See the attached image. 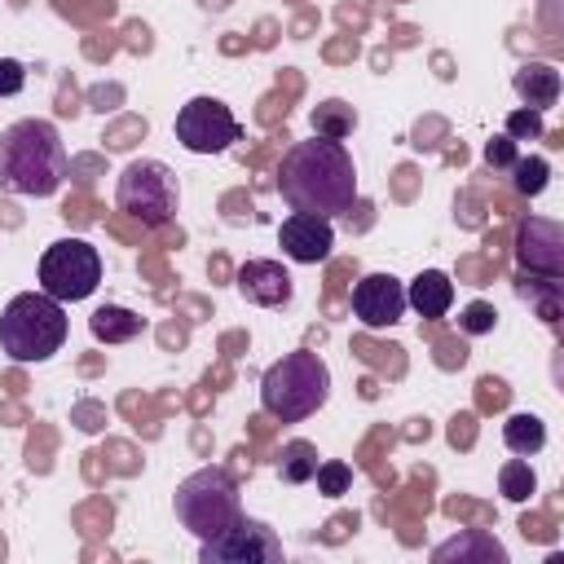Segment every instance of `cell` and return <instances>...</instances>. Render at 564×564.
<instances>
[{"label": "cell", "instance_id": "obj_1", "mask_svg": "<svg viewBox=\"0 0 564 564\" xmlns=\"http://www.w3.org/2000/svg\"><path fill=\"white\" fill-rule=\"evenodd\" d=\"M278 194L291 212H313V216H339L357 203V163L344 141L330 137H308L295 141L282 154L278 167Z\"/></svg>", "mask_w": 564, "mask_h": 564}, {"label": "cell", "instance_id": "obj_2", "mask_svg": "<svg viewBox=\"0 0 564 564\" xmlns=\"http://www.w3.org/2000/svg\"><path fill=\"white\" fill-rule=\"evenodd\" d=\"M70 154L48 119H18L0 132V189L18 198H48L62 189Z\"/></svg>", "mask_w": 564, "mask_h": 564}, {"label": "cell", "instance_id": "obj_3", "mask_svg": "<svg viewBox=\"0 0 564 564\" xmlns=\"http://www.w3.org/2000/svg\"><path fill=\"white\" fill-rule=\"evenodd\" d=\"M326 397H330V366L308 348L282 352L260 375V405L278 423H304L326 405Z\"/></svg>", "mask_w": 564, "mask_h": 564}, {"label": "cell", "instance_id": "obj_4", "mask_svg": "<svg viewBox=\"0 0 564 564\" xmlns=\"http://www.w3.org/2000/svg\"><path fill=\"white\" fill-rule=\"evenodd\" d=\"M66 344V308L44 291H22L0 313V352L18 366L48 361Z\"/></svg>", "mask_w": 564, "mask_h": 564}, {"label": "cell", "instance_id": "obj_5", "mask_svg": "<svg viewBox=\"0 0 564 564\" xmlns=\"http://www.w3.org/2000/svg\"><path fill=\"white\" fill-rule=\"evenodd\" d=\"M176 520L185 533H194L198 542L216 538L220 529H229L238 516H242V502H238V485L225 467H198L189 471L181 485H176Z\"/></svg>", "mask_w": 564, "mask_h": 564}, {"label": "cell", "instance_id": "obj_6", "mask_svg": "<svg viewBox=\"0 0 564 564\" xmlns=\"http://www.w3.org/2000/svg\"><path fill=\"white\" fill-rule=\"evenodd\" d=\"M115 203L141 229H163L176 220V207H181L176 172L159 159H132V163H123V172L115 181Z\"/></svg>", "mask_w": 564, "mask_h": 564}, {"label": "cell", "instance_id": "obj_7", "mask_svg": "<svg viewBox=\"0 0 564 564\" xmlns=\"http://www.w3.org/2000/svg\"><path fill=\"white\" fill-rule=\"evenodd\" d=\"M101 286V256L93 242L84 238H57L44 247L40 256V291L62 300V304H79Z\"/></svg>", "mask_w": 564, "mask_h": 564}, {"label": "cell", "instance_id": "obj_8", "mask_svg": "<svg viewBox=\"0 0 564 564\" xmlns=\"http://www.w3.org/2000/svg\"><path fill=\"white\" fill-rule=\"evenodd\" d=\"M176 141L189 150V154H225L242 128L234 119V110L220 101V97H189L181 110H176V123H172Z\"/></svg>", "mask_w": 564, "mask_h": 564}, {"label": "cell", "instance_id": "obj_9", "mask_svg": "<svg viewBox=\"0 0 564 564\" xmlns=\"http://www.w3.org/2000/svg\"><path fill=\"white\" fill-rule=\"evenodd\" d=\"M203 564H282V538L251 516H238L229 529L198 546Z\"/></svg>", "mask_w": 564, "mask_h": 564}, {"label": "cell", "instance_id": "obj_10", "mask_svg": "<svg viewBox=\"0 0 564 564\" xmlns=\"http://www.w3.org/2000/svg\"><path fill=\"white\" fill-rule=\"evenodd\" d=\"M516 264L520 273L564 278V225L551 216H524L516 229Z\"/></svg>", "mask_w": 564, "mask_h": 564}, {"label": "cell", "instance_id": "obj_11", "mask_svg": "<svg viewBox=\"0 0 564 564\" xmlns=\"http://www.w3.org/2000/svg\"><path fill=\"white\" fill-rule=\"evenodd\" d=\"M401 313H405V286H401V278H392V273H366V278H357V286H352V317L366 330L397 326Z\"/></svg>", "mask_w": 564, "mask_h": 564}, {"label": "cell", "instance_id": "obj_12", "mask_svg": "<svg viewBox=\"0 0 564 564\" xmlns=\"http://www.w3.org/2000/svg\"><path fill=\"white\" fill-rule=\"evenodd\" d=\"M278 247L295 264H322L335 247V225L326 216H313V212H291L278 225Z\"/></svg>", "mask_w": 564, "mask_h": 564}, {"label": "cell", "instance_id": "obj_13", "mask_svg": "<svg viewBox=\"0 0 564 564\" xmlns=\"http://www.w3.org/2000/svg\"><path fill=\"white\" fill-rule=\"evenodd\" d=\"M234 282H238V295L256 308H286L295 295V282L282 260H247Z\"/></svg>", "mask_w": 564, "mask_h": 564}, {"label": "cell", "instance_id": "obj_14", "mask_svg": "<svg viewBox=\"0 0 564 564\" xmlns=\"http://www.w3.org/2000/svg\"><path fill=\"white\" fill-rule=\"evenodd\" d=\"M432 560L436 564H454V560L458 564H507V546L494 533H485V529H463V533L436 542Z\"/></svg>", "mask_w": 564, "mask_h": 564}, {"label": "cell", "instance_id": "obj_15", "mask_svg": "<svg viewBox=\"0 0 564 564\" xmlns=\"http://www.w3.org/2000/svg\"><path fill=\"white\" fill-rule=\"evenodd\" d=\"M511 88H516V97L524 101V110H551V106L560 101L564 79H560V70H555L551 62H524V66L516 70Z\"/></svg>", "mask_w": 564, "mask_h": 564}, {"label": "cell", "instance_id": "obj_16", "mask_svg": "<svg viewBox=\"0 0 564 564\" xmlns=\"http://www.w3.org/2000/svg\"><path fill=\"white\" fill-rule=\"evenodd\" d=\"M405 308H414V313L427 317V322L445 317V313L454 308V282H449V273H441V269H423V273L405 286Z\"/></svg>", "mask_w": 564, "mask_h": 564}, {"label": "cell", "instance_id": "obj_17", "mask_svg": "<svg viewBox=\"0 0 564 564\" xmlns=\"http://www.w3.org/2000/svg\"><path fill=\"white\" fill-rule=\"evenodd\" d=\"M88 330H93V339H101V344H128V339H137V335L145 330V317L132 313V308H123V304H101V308L88 317Z\"/></svg>", "mask_w": 564, "mask_h": 564}, {"label": "cell", "instance_id": "obj_18", "mask_svg": "<svg viewBox=\"0 0 564 564\" xmlns=\"http://www.w3.org/2000/svg\"><path fill=\"white\" fill-rule=\"evenodd\" d=\"M516 291H520V300H529V304H533V313H538L546 326H555V322H560V308H564V286H560V278L520 273Z\"/></svg>", "mask_w": 564, "mask_h": 564}, {"label": "cell", "instance_id": "obj_19", "mask_svg": "<svg viewBox=\"0 0 564 564\" xmlns=\"http://www.w3.org/2000/svg\"><path fill=\"white\" fill-rule=\"evenodd\" d=\"M502 445H507L511 454H520V458H533V454H542V445H546V423H542L538 414H529V410H516V414H507V423H502Z\"/></svg>", "mask_w": 564, "mask_h": 564}, {"label": "cell", "instance_id": "obj_20", "mask_svg": "<svg viewBox=\"0 0 564 564\" xmlns=\"http://www.w3.org/2000/svg\"><path fill=\"white\" fill-rule=\"evenodd\" d=\"M317 445L313 441H286L282 445V454H278V476L286 480V485H308L313 480V471H317Z\"/></svg>", "mask_w": 564, "mask_h": 564}, {"label": "cell", "instance_id": "obj_21", "mask_svg": "<svg viewBox=\"0 0 564 564\" xmlns=\"http://www.w3.org/2000/svg\"><path fill=\"white\" fill-rule=\"evenodd\" d=\"M352 128H357V110H352L348 101H339V97H330V101H322V106L313 110V132H317V137L344 141Z\"/></svg>", "mask_w": 564, "mask_h": 564}, {"label": "cell", "instance_id": "obj_22", "mask_svg": "<svg viewBox=\"0 0 564 564\" xmlns=\"http://www.w3.org/2000/svg\"><path fill=\"white\" fill-rule=\"evenodd\" d=\"M498 489H502V498L507 502H524L533 489H538V476H533V467H529V458H511V463H502L498 467Z\"/></svg>", "mask_w": 564, "mask_h": 564}, {"label": "cell", "instance_id": "obj_23", "mask_svg": "<svg viewBox=\"0 0 564 564\" xmlns=\"http://www.w3.org/2000/svg\"><path fill=\"white\" fill-rule=\"evenodd\" d=\"M511 172H516V189H520L524 198H533V194H542V189H546V181H551V163H546L542 154H529V159H516V163H511Z\"/></svg>", "mask_w": 564, "mask_h": 564}, {"label": "cell", "instance_id": "obj_24", "mask_svg": "<svg viewBox=\"0 0 564 564\" xmlns=\"http://www.w3.org/2000/svg\"><path fill=\"white\" fill-rule=\"evenodd\" d=\"M313 480H317V494L339 498V494H348V485H352V467H348V463H339V458H326V463H317Z\"/></svg>", "mask_w": 564, "mask_h": 564}, {"label": "cell", "instance_id": "obj_25", "mask_svg": "<svg viewBox=\"0 0 564 564\" xmlns=\"http://www.w3.org/2000/svg\"><path fill=\"white\" fill-rule=\"evenodd\" d=\"M502 132H507L511 141H533V137H542V110H511Z\"/></svg>", "mask_w": 564, "mask_h": 564}, {"label": "cell", "instance_id": "obj_26", "mask_svg": "<svg viewBox=\"0 0 564 564\" xmlns=\"http://www.w3.org/2000/svg\"><path fill=\"white\" fill-rule=\"evenodd\" d=\"M516 159H520V150H516V141H511L507 132H498V137L485 141V163H489L494 172H511Z\"/></svg>", "mask_w": 564, "mask_h": 564}, {"label": "cell", "instance_id": "obj_27", "mask_svg": "<svg viewBox=\"0 0 564 564\" xmlns=\"http://www.w3.org/2000/svg\"><path fill=\"white\" fill-rule=\"evenodd\" d=\"M494 322H498V313H494V304H485V300H471V304L463 308V317H458V326H463L467 335H489Z\"/></svg>", "mask_w": 564, "mask_h": 564}, {"label": "cell", "instance_id": "obj_28", "mask_svg": "<svg viewBox=\"0 0 564 564\" xmlns=\"http://www.w3.org/2000/svg\"><path fill=\"white\" fill-rule=\"evenodd\" d=\"M26 88V66L18 57H0V97H13Z\"/></svg>", "mask_w": 564, "mask_h": 564}]
</instances>
